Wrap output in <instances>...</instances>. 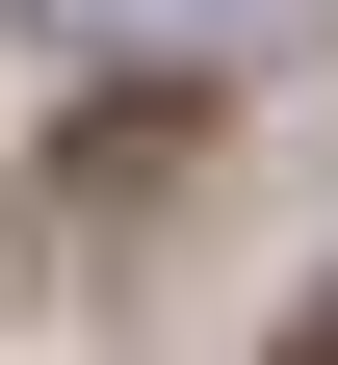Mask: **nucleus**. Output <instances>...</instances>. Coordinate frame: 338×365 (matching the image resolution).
I'll return each instance as SVG.
<instances>
[{
  "instance_id": "nucleus-1",
  "label": "nucleus",
  "mask_w": 338,
  "mask_h": 365,
  "mask_svg": "<svg viewBox=\"0 0 338 365\" xmlns=\"http://www.w3.org/2000/svg\"><path fill=\"white\" fill-rule=\"evenodd\" d=\"M26 26H53V53H105V78H182V53H234L260 0H26Z\"/></svg>"
},
{
  "instance_id": "nucleus-2",
  "label": "nucleus",
  "mask_w": 338,
  "mask_h": 365,
  "mask_svg": "<svg viewBox=\"0 0 338 365\" xmlns=\"http://www.w3.org/2000/svg\"><path fill=\"white\" fill-rule=\"evenodd\" d=\"M286 365H338V313H312V339H286Z\"/></svg>"
}]
</instances>
